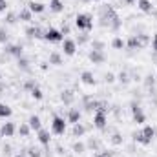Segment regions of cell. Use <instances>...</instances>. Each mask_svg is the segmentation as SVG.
Returning <instances> with one entry per match:
<instances>
[{"label":"cell","instance_id":"obj_1","mask_svg":"<svg viewBox=\"0 0 157 157\" xmlns=\"http://www.w3.org/2000/svg\"><path fill=\"white\" fill-rule=\"evenodd\" d=\"M75 26L77 29H82V31H91L93 28V17L88 15V13H78L75 17Z\"/></svg>","mask_w":157,"mask_h":157},{"label":"cell","instance_id":"obj_2","mask_svg":"<svg viewBox=\"0 0 157 157\" xmlns=\"http://www.w3.org/2000/svg\"><path fill=\"white\" fill-rule=\"evenodd\" d=\"M51 132L55 135H64L66 132V121L59 115H53V121H51Z\"/></svg>","mask_w":157,"mask_h":157},{"label":"cell","instance_id":"obj_3","mask_svg":"<svg viewBox=\"0 0 157 157\" xmlns=\"http://www.w3.org/2000/svg\"><path fill=\"white\" fill-rule=\"evenodd\" d=\"M44 40H48V42H62L64 40V35L60 33V29L49 28L48 31H44Z\"/></svg>","mask_w":157,"mask_h":157},{"label":"cell","instance_id":"obj_4","mask_svg":"<svg viewBox=\"0 0 157 157\" xmlns=\"http://www.w3.org/2000/svg\"><path fill=\"white\" fill-rule=\"evenodd\" d=\"M132 117H133V122H137V124H143L146 121V115H144L143 108L137 102H132Z\"/></svg>","mask_w":157,"mask_h":157},{"label":"cell","instance_id":"obj_5","mask_svg":"<svg viewBox=\"0 0 157 157\" xmlns=\"http://www.w3.org/2000/svg\"><path fill=\"white\" fill-rule=\"evenodd\" d=\"M106 122H108V117H106V112H95V115H93V126L97 128V130H104L106 128Z\"/></svg>","mask_w":157,"mask_h":157},{"label":"cell","instance_id":"obj_6","mask_svg":"<svg viewBox=\"0 0 157 157\" xmlns=\"http://www.w3.org/2000/svg\"><path fill=\"white\" fill-rule=\"evenodd\" d=\"M62 49H64V55L73 57L75 51H77V42H75L73 39H64L62 40Z\"/></svg>","mask_w":157,"mask_h":157},{"label":"cell","instance_id":"obj_7","mask_svg":"<svg viewBox=\"0 0 157 157\" xmlns=\"http://www.w3.org/2000/svg\"><path fill=\"white\" fill-rule=\"evenodd\" d=\"M88 59H90L93 64H104V62H106L104 51H97V49H91V51L88 53Z\"/></svg>","mask_w":157,"mask_h":157},{"label":"cell","instance_id":"obj_8","mask_svg":"<svg viewBox=\"0 0 157 157\" xmlns=\"http://www.w3.org/2000/svg\"><path fill=\"white\" fill-rule=\"evenodd\" d=\"M6 53L7 55H13V57H22V53H24V49H22V46L20 44H7L6 46Z\"/></svg>","mask_w":157,"mask_h":157},{"label":"cell","instance_id":"obj_9","mask_svg":"<svg viewBox=\"0 0 157 157\" xmlns=\"http://www.w3.org/2000/svg\"><path fill=\"white\" fill-rule=\"evenodd\" d=\"M80 82L86 84V86H95V84H97V78H95V75H93L91 71L86 70V71L80 73Z\"/></svg>","mask_w":157,"mask_h":157},{"label":"cell","instance_id":"obj_10","mask_svg":"<svg viewBox=\"0 0 157 157\" xmlns=\"http://www.w3.org/2000/svg\"><path fill=\"white\" fill-rule=\"evenodd\" d=\"M80 117H82V113H80V110L78 108H70V112H68V122L70 124H77L80 122Z\"/></svg>","mask_w":157,"mask_h":157},{"label":"cell","instance_id":"obj_11","mask_svg":"<svg viewBox=\"0 0 157 157\" xmlns=\"http://www.w3.org/2000/svg\"><path fill=\"white\" fill-rule=\"evenodd\" d=\"M26 35H28L29 39H44V31L40 29L39 26H29V28L26 29Z\"/></svg>","mask_w":157,"mask_h":157},{"label":"cell","instance_id":"obj_12","mask_svg":"<svg viewBox=\"0 0 157 157\" xmlns=\"http://www.w3.org/2000/svg\"><path fill=\"white\" fill-rule=\"evenodd\" d=\"M37 139H39V143L42 144V146H49V141H51V137H49V132H48V130L40 128L39 132H37Z\"/></svg>","mask_w":157,"mask_h":157},{"label":"cell","instance_id":"obj_13","mask_svg":"<svg viewBox=\"0 0 157 157\" xmlns=\"http://www.w3.org/2000/svg\"><path fill=\"white\" fill-rule=\"evenodd\" d=\"M60 101L70 106V104H73V101H75V93H73L71 90H64V91L60 93Z\"/></svg>","mask_w":157,"mask_h":157},{"label":"cell","instance_id":"obj_14","mask_svg":"<svg viewBox=\"0 0 157 157\" xmlns=\"http://www.w3.org/2000/svg\"><path fill=\"white\" fill-rule=\"evenodd\" d=\"M0 130H2V133H4V137H13L15 132H17V126H15V122H6Z\"/></svg>","mask_w":157,"mask_h":157},{"label":"cell","instance_id":"obj_15","mask_svg":"<svg viewBox=\"0 0 157 157\" xmlns=\"http://www.w3.org/2000/svg\"><path fill=\"white\" fill-rule=\"evenodd\" d=\"M84 110L86 112H93V110H97V101L95 99H91L90 95H84Z\"/></svg>","mask_w":157,"mask_h":157},{"label":"cell","instance_id":"obj_16","mask_svg":"<svg viewBox=\"0 0 157 157\" xmlns=\"http://www.w3.org/2000/svg\"><path fill=\"white\" fill-rule=\"evenodd\" d=\"M137 6L143 13H154V4L150 0H137Z\"/></svg>","mask_w":157,"mask_h":157},{"label":"cell","instance_id":"obj_17","mask_svg":"<svg viewBox=\"0 0 157 157\" xmlns=\"http://www.w3.org/2000/svg\"><path fill=\"white\" fill-rule=\"evenodd\" d=\"M49 11H53V13H62V11H64V2H62V0H49Z\"/></svg>","mask_w":157,"mask_h":157},{"label":"cell","instance_id":"obj_18","mask_svg":"<svg viewBox=\"0 0 157 157\" xmlns=\"http://www.w3.org/2000/svg\"><path fill=\"white\" fill-rule=\"evenodd\" d=\"M126 48H128V49H141V48H143L141 42H139V39H137V35H132L130 39L126 40Z\"/></svg>","mask_w":157,"mask_h":157},{"label":"cell","instance_id":"obj_19","mask_svg":"<svg viewBox=\"0 0 157 157\" xmlns=\"http://www.w3.org/2000/svg\"><path fill=\"white\" fill-rule=\"evenodd\" d=\"M28 124H29V128H31V130H35V132H39L40 128H42V121H40L39 115H31L29 121H28Z\"/></svg>","mask_w":157,"mask_h":157},{"label":"cell","instance_id":"obj_20","mask_svg":"<svg viewBox=\"0 0 157 157\" xmlns=\"http://www.w3.org/2000/svg\"><path fill=\"white\" fill-rule=\"evenodd\" d=\"M141 133H143L148 141H154V137H155V128H154V126H150V124H146V126L141 130Z\"/></svg>","mask_w":157,"mask_h":157},{"label":"cell","instance_id":"obj_21","mask_svg":"<svg viewBox=\"0 0 157 157\" xmlns=\"http://www.w3.org/2000/svg\"><path fill=\"white\" fill-rule=\"evenodd\" d=\"M132 137H133V141H135V143H139V144H143V146L152 144V141H148V139H146L141 132H133V135H132Z\"/></svg>","mask_w":157,"mask_h":157},{"label":"cell","instance_id":"obj_22","mask_svg":"<svg viewBox=\"0 0 157 157\" xmlns=\"http://www.w3.org/2000/svg\"><path fill=\"white\" fill-rule=\"evenodd\" d=\"M86 132H88V128H86L82 122H77V124H73V132H71V133H73V137H82Z\"/></svg>","mask_w":157,"mask_h":157},{"label":"cell","instance_id":"obj_23","mask_svg":"<svg viewBox=\"0 0 157 157\" xmlns=\"http://www.w3.org/2000/svg\"><path fill=\"white\" fill-rule=\"evenodd\" d=\"M49 64H53V66H62V64H64V62H62V55L57 53V51L49 53Z\"/></svg>","mask_w":157,"mask_h":157},{"label":"cell","instance_id":"obj_24","mask_svg":"<svg viewBox=\"0 0 157 157\" xmlns=\"http://www.w3.org/2000/svg\"><path fill=\"white\" fill-rule=\"evenodd\" d=\"M28 9H29L31 13H42V11L46 9V6L40 4V2H29V4H28Z\"/></svg>","mask_w":157,"mask_h":157},{"label":"cell","instance_id":"obj_25","mask_svg":"<svg viewBox=\"0 0 157 157\" xmlns=\"http://www.w3.org/2000/svg\"><path fill=\"white\" fill-rule=\"evenodd\" d=\"M31 17H33V13H31L28 7H26V9H20V13H18V20H22V22H29Z\"/></svg>","mask_w":157,"mask_h":157},{"label":"cell","instance_id":"obj_26","mask_svg":"<svg viewBox=\"0 0 157 157\" xmlns=\"http://www.w3.org/2000/svg\"><path fill=\"white\" fill-rule=\"evenodd\" d=\"M11 113H13V110L7 106V104H4V102H0V117L6 119V117H11Z\"/></svg>","mask_w":157,"mask_h":157},{"label":"cell","instance_id":"obj_27","mask_svg":"<svg viewBox=\"0 0 157 157\" xmlns=\"http://www.w3.org/2000/svg\"><path fill=\"white\" fill-rule=\"evenodd\" d=\"M112 48H113V49H122V48H126V40H122L121 37H113Z\"/></svg>","mask_w":157,"mask_h":157},{"label":"cell","instance_id":"obj_28","mask_svg":"<svg viewBox=\"0 0 157 157\" xmlns=\"http://www.w3.org/2000/svg\"><path fill=\"white\" fill-rule=\"evenodd\" d=\"M17 132H18L22 137H29V132H31V128H29V124H20V126L17 128Z\"/></svg>","mask_w":157,"mask_h":157},{"label":"cell","instance_id":"obj_29","mask_svg":"<svg viewBox=\"0 0 157 157\" xmlns=\"http://www.w3.org/2000/svg\"><path fill=\"white\" fill-rule=\"evenodd\" d=\"M26 154H28V157H42V150L37 146H29Z\"/></svg>","mask_w":157,"mask_h":157},{"label":"cell","instance_id":"obj_30","mask_svg":"<svg viewBox=\"0 0 157 157\" xmlns=\"http://www.w3.org/2000/svg\"><path fill=\"white\" fill-rule=\"evenodd\" d=\"M29 93H31V97H33L35 101H42V99H44V93H42V90H40L39 86H35Z\"/></svg>","mask_w":157,"mask_h":157},{"label":"cell","instance_id":"obj_31","mask_svg":"<svg viewBox=\"0 0 157 157\" xmlns=\"http://www.w3.org/2000/svg\"><path fill=\"white\" fill-rule=\"evenodd\" d=\"M88 148H91L93 152H99V150H101V143H99L97 139H90V141H88Z\"/></svg>","mask_w":157,"mask_h":157},{"label":"cell","instance_id":"obj_32","mask_svg":"<svg viewBox=\"0 0 157 157\" xmlns=\"http://www.w3.org/2000/svg\"><path fill=\"white\" fill-rule=\"evenodd\" d=\"M71 150H73L75 154H82V152L86 150V144H84V143H80V141H78V143H73Z\"/></svg>","mask_w":157,"mask_h":157},{"label":"cell","instance_id":"obj_33","mask_svg":"<svg viewBox=\"0 0 157 157\" xmlns=\"http://www.w3.org/2000/svg\"><path fill=\"white\" fill-rule=\"evenodd\" d=\"M110 141H112V144H115V146H121V144H122V135H121L119 132H115V133L112 135V139H110Z\"/></svg>","mask_w":157,"mask_h":157},{"label":"cell","instance_id":"obj_34","mask_svg":"<svg viewBox=\"0 0 157 157\" xmlns=\"http://www.w3.org/2000/svg\"><path fill=\"white\" fill-rule=\"evenodd\" d=\"M106 48V44L102 42V40H93L91 42V49H97V51H102Z\"/></svg>","mask_w":157,"mask_h":157},{"label":"cell","instance_id":"obj_35","mask_svg":"<svg viewBox=\"0 0 157 157\" xmlns=\"http://www.w3.org/2000/svg\"><path fill=\"white\" fill-rule=\"evenodd\" d=\"M18 68H22V70H29V60L22 55V57H18Z\"/></svg>","mask_w":157,"mask_h":157},{"label":"cell","instance_id":"obj_36","mask_svg":"<svg viewBox=\"0 0 157 157\" xmlns=\"http://www.w3.org/2000/svg\"><path fill=\"white\" fill-rule=\"evenodd\" d=\"M9 39V33H7V29L6 28H0V44H6Z\"/></svg>","mask_w":157,"mask_h":157},{"label":"cell","instance_id":"obj_37","mask_svg":"<svg viewBox=\"0 0 157 157\" xmlns=\"http://www.w3.org/2000/svg\"><path fill=\"white\" fill-rule=\"evenodd\" d=\"M137 39H139V42H141V46H143V48L150 42V37H148V35H144V33H139V35H137Z\"/></svg>","mask_w":157,"mask_h":157},{"label":"cell","instance_id":"obj_38","mask_svg":"<svg viewBox=\"0 0 157 157\" xmlns=\"http://www.w3.org/2000/svg\"><path fill=\"white\" fill-rule=\"evenodd\" d=\"M17 18H18V15H15V13H7V15H6V22H7V24H15Z\"/></svg>","mask_w":157,"mask_h":157},{"label":"cell","instance_id":"obj_39","mask_svg":"<svg viewBox=\"0 0 157 157\" xmlns=\"http://www.w3.org/2000/svg\"><path fill=\"white\" fill-rule=\"evenodd\" d=\"M88 40H90V35H88V31H84V33H80V35H78L77 42H78V44H86Z\"/></svg>","mask_w":157,"mask_h":157},{"label":"cell","instance_id":"obj_40","mask_svg":"<svg viewBox=\"0 0 157 157\" xmlns=\"http://www.w3.org/2000/svg\"><path fill=\"white\" fill-rule=\"evenodd\" d=\"M35 86H37V82H35L33 78H31V80H26V82H24V90H28V91H31V90H33Z\"/></svg>","mask_w":157,"mask_h":157},{"label":"cell","instance_id":"obj_41","mask_svg":"<svg viewBox=\"0 0 157 157\" xmlns=\"http://www.w3.org/2000/svg\"><path fill=\"white\" fill-rule=\"evenodd\" d=\"M119 80H121L122 84H128V82H130V75H128L126 71H121V73H119Z\"/></svg>","mask_w":157,"mask_h":157},{"label":"cell","instance_id":"obj_42","mask_svg":"<svg viewBox=\"0 0 157 157\" xmlns=\"http://www.w3.org/2000/svg\"><path fill=\"white\" fill-rule=\"evenodd\" d=\"M144 84H146V88H154V84H155V78H154V75H146Z\"/></svg>","mask_w":157,"mask_h":157},{"label":"cell","instance_id":"obj_43","mask_svg":"<svg viewBox=\"0 0 157 157\" xmlns=\"http://www.w3.org/2000/svg\"><path fill=\"white\" fill-rule=\"evenodd\" d=\"M60 33H62V35H70V26L66 24V20H62V28H60Z\"/></svg>","mask_w":157,"mask_h":157},{"label":"cell","instance_id":"obj_44","mask_svg":"<svg viewBox=\"0 0 157 157\" xmlns=\"http://www.w3.org/2000/svg\"><path fill=\"white\" fill-rule=\"evenodd\" d=\"M104 80H106L108 84H112V82H115V75H113V73H106V75H104Z\"/></svg>","mask_w":157,"mask_h":157},{"label":"cell","instance_id":"obj_45","mask_svg":"<svg viewBox=\"0 0 157 157\" xmlns=\"http://www.w3.org/2000/svg\"><path fill=\"white\" fill-rule=\"evenodd\" d=\"M7 9V0H0V13H4Z\"/></svg>","mask_w":157,"mask_h":157},{"label":"cell","instance_id":"obj_46","mask_svg":"<svg viewBox=\"0 0 157 157\" xmlns=\"http://www.w3.org/2000/svg\"><path fill=\"white\" fill-rule=\"evenodd\" d=\"M4 154L6 155H11V144H4Z\"/></svg>","mask_w":157,"mask_h":157},{"label":"cell","instance_id":"obj_47","mask_svg":"<svg viewBox=\"0 0 157 157\" xmlns=\"http://www.w3.org/2000/svg\"><path fill=\"white\" fill-rule=\"evenodd\" d=\"M152 49L157 53V35H154V40H152Z\"/></svg>","mask_w":157,"mask_h":157},{"label":"cell","instance_id":"obj_48","mask_svg":"<svg viewBox=\"0 0 157 157\" xmlns=\"http://www.w3.org/2000/svg\"><path fill=\"white\" fill-rule=\"evenodd\" d=\"M101 154H102V157H112L113 155V152H108V150H102Z\"/></svg>","mask_w":157,"mask_h":157},{"label":"cell","instance_id":"obj_49","mask_svg":"<svg viewBox=\"0 0 157 157\" xmlns=\"http://www.w3.org/2000/svg\"><path fill=\"white\" fill-rule=\"evenodd\" d=\"M6 88H7V86H6V84H4V82H2V80H0V93H2V91H4V90H6Z\"/></svg>","mask_w":157,"mask_h":157},{"label":"cell","instance_id":"obj_50","mask_svg":"<svg viewBox=\"0 0 157 157\" xmlns=\"http://www.w3.org/2000/svg\"><path fill=\"white\" fill-rule=\"evenodd\" d=\"M122 2H124V4H128V6H132V4H135L137 0H122Z\"/></svg>","mask_w":157,"mask_h":157},{"label":"cell","instance_id":"obj_51","mask_svg":"<svg viewBox=\"0 0 157 157\" xmlns=\"http://www.w3.org/2000/svg\"><path fill=\"white\" fill-rule=\"evenodd\" d=\"M13 157H28V154L26 152H20V154H17V155H13Z\"/></svg>","mask_w":157,"mask_h":157},{"label":"cell","instance_id":"obj_52","mask_svg":"<svg viewBox=\"0 0 157 157\" xmlns=\"http://www.w3.org/2000/svg\"><path fill=\"white\" fill-rule=\"evenodd\" d=\"M93 157H102V154H101V152H97V154H95Z\"/></svg>","mask_w":157,"mask_h":157},{"label":"cell","instance_id":"obj_53","mask_svg":"<svg viewBox=\"0 0 157 157\" xmlns=\"http://www.w3.org/2000/svg\"><path fill=\"white\" fill-rule=\"evenodd\" d=\"M2 137H4V133H2V130H0V139H2Z\"/></svg>","mask_w":157,"mask_h":157},{"label":"cell","instance_id":"obj_54","mask_svg":"<svg viewBox=\"0 0 157 157\" xmlns=\"http://www.w3.org/2000/svg\"><path fill=\"white\" fill-rule=\"evenodd\" d=\"M91 2H101V0H91Z\"/></svg>","mask_w":157,"mask_h":157},{"label":"cell","instance_id":"obj_55","mask_svg":"<svg viewBox=\"0 0 157 157\" xmlns=\"http://www.w3.org/2000/svg\"><path fill=\"white\" fill-rule=\"evenodd\" d=\"M0 80H2V73H0Z\"/></svg>","mask_w":157,"mask_h":157},{"label":"cell","instance_id":"obj_56","mask_svg":"<svg viewBox=\"0 0 157 157\" xmlns=\"http://www.w3.org/2000/svg\"><path fill=\"white\" fill-rule=\"evenodd\" d=\"M82 2H86V0H82Z\"/></svg>","mask_w":157,"mask_h":157}]
</instances>
